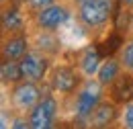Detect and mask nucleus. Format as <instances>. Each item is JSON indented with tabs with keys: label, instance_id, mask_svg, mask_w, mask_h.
<instances>
[{
	"label": "nucleus",
	"instance_id": "5",
	"mask_svg": "<svg viewBox=\"0 0 133 129\" xmlns=\"http://www.w3.org/2000/svg\"><path fill=\"white\" fill-rule=\"evenodd\" d=\"M80 16L88 27H98L109 18V12L100 6L98 0H84L80 6Z\"/></svg>",
	"mask_w": 133,
	"mask_h": 129
},
{
	"label": "nucleus",
	"instance_id": "15",
	"mask_svg": "<svg viewBox=\"0 0 133 129\" xmlns=\"http://www.w3.org/2000/svg\"><path fill=\"white\" fill-rule=\"evenodd\" d=\"M119 45H121V37H119V35H113L111 39H107V41H104V45L100 47V53H102V55H107V53L111 55Z\"/></svg>",
	"mask_w": 133,
	"mask_h": 129
},
{
	"label": "nucleus",
	"instance_id": "22",
	"mask_svg": "<svg viewBox=\"0 0 133 129\" xmlns=\"http://www.w3.org/2000/svg\"><path fill=\"white\" fill-rule=\"evenodd\" d=\"M82 2H84V0H82Z\"/></svg>",
	"mask_w": 133,
	"mask_h": 129
},
{
	"label": "nucleus",
	"instance_id": "20",
	"mask_svg": "<svg viewBox=\"0 0 133 129\" xmlns=\"http://www.w3.org/2000/svg\"><path fill=\"white\" fill-rule=\"evenodd\" d=\"M27 125H31V123H25V121H21V119H17L12 127H27Z\"/></svg>",
	"mask_w": 133,
	"mask_h": 129
},
{
	"label": "nucleus",
	"instance_id": "3",
	"mask_svg": "<svg viewBox=\"0 0 133 129\" xmlns=\"http://www.w3.org/2000/svg\"><path fill=\"white\" fill-rule=\"evenodd\" d=\"M18 62H21V70H23V78L37 82L45 76V70H47L45 57H41L37 53H25Z\"/></svg>",
	"mask_w": 133,
	"mask_h": 129
},
{
	"label": "nucleus",
	"instance_id": "4",
	"mask_svg": "<svg viewBox=\"0 0 133 129\" xmlns=\"http://www.w3.org/2000/svg\"><path fill=\"white\" fill-rule=\"evenodd\" d=\"M37 100H39V90L33 84V80L23 82V84H18L12 90V102L18 109H31V107L37 105Z\"/></svg>",
	"mask_w": 133,
	"mask_h": 129
},
{
	"label": "nucleus",
	"instance_id": "17",
	"mask_svg": "<svg viewBox=\"0 0 133 129\" xmlns=\"http://www.w3.org/2000/svg\"><path fill=\"white\" fill-rule=\"evenodd\" d=\"M100 6L109 12V15H113V12H117V0H98Z\"/></svg>",
	"mask_w": 133,
	"mask_h": 129
},
{
	"label": "nucleus",
	"instance_id": "7",
	"mask_svg": "<svg viewBox=\"0 0 133 129\" xmlns=\"http://www.w3.org/2000/svg\"><path fill=\"white\" fill-rule=\"evenodd\" d=\"M51 86L57 90V92H72L76 86H78V76L72 68H57L53 72V78H51Z\"/></svg>",
	"mask_w": 133,
	"mask_h": 129
},
{
	"label": "nucleus",
	"instance_id": "6",
	"mask_svg": "<svg viewBox=\"0 0 133 129\" xmlns=\"http://www.w3.org/2000/svg\"><path fill=\"white\" fill-rule=\"evenodd\" d=\"M66 18H68V10L64 6H45L43 10H39L37 23L43 29H57Z\"/></svg>",
	"mask_w": 133,
	"mask_h": 129
},
{
	"label": "nucleus",
	"instance_id": "18",
	"mask_svg": "<svg viewBox=\"0 0 133 129\" xmlns=\"http://www.w3.org/2000/svg\"><path fill=\"white\" fill-rule=\"evenodd\" d=\"M31 2V6H35V8H45V6H49L53 0H29Z\"/></svg>",
	"mask_w": 133,
	"mask_h": 129
},
{
	"label": "nucleus",
	"instance_id": "21",
	"mask_svg": "<svg viewBox=\"0 0 133 129\" xmlns=\"http://www.w3.org/2000/svg\"><path fill=\"white\" fill-rule=\"evenodd\" d=\"M123 2H125V4H133V0H123Z\"/></svg>",
	"mask_w": 133,
	"mask_h": 129
},
{
	"label": "nucleus",
	"instance_id": "14",
	"mask_svg": "<svg viewBox=\"0 0 133 129\" xmlns=\"http://www.w3.org/2000/svg\"><path fill=\"white\" fill-rule=\"evenodd\" d=\"M2 27L6 29V31H17L23 27V18H21V12H18L17 8H8L4 16H2Z\"/></svg>",
	"mask_w": 133,
	"mask_h": 129
},
{
	"label": "nucleus",
	"instance_id": "1",
	"mask_svg": "<svg viewBox=\"0 0 133 129\" xmlns=\"http://www.w3.org/2000/svg\"><path fill=\"white\" fill-rule=\"evenodd\" d=\"M53 117H55V100L47 96L35 105V109L31 111V121L29 123L35 129H47L53 123Z\"/></svg>",
	"mask_w": 133,
	"mask_h": 129
},
{
	"label": "nucleus",
	"instance_id": "16",
	"mask_svg": "<svg viewBox=\"0 0 133 129\" xmlns=\"http://www.w3.org/2000/svg\"><path fill=\"white\" fill-rule=\"evenodd\" d=\"M123 64L127 66L129 70H133V43H129L125 51H123Z\"/></svg>",
	"mask_w": 133,
	"mask_h": 129
},
{
	"label": "nucleus",
	"instance_id": "12",
	"mask_svg": "<svg viewBox=\"0 0 133 129\" xmlns=\"http://www.w3.org/2000/svg\"><path fill=\"white\" fill-rule=\"evenodd\" d=\"M0 72H2V80L4 82H17L18 78H23L21 62H17V60H4Z\"/></svg>",
	"mask_w": 133,
	"mask_h": 129
},
{
	"label": "nucleus",
	"instance_id": "19",
	"mask_svg": "<svg viewBox=\"0 0 133 129\" xmlns=\"http://www.w3.org/2000/svg\"><path fill=\"white\" fill-rule=\"evenodd\" d=\"M125 123H127L129 129H133V105L127 109V113H125Z\"/></svg>",
	"mask_w": 133,
	"mask_h": 129
},
{
	"label": "nucleus",
	"instance_id": "8",
	"mask_svg": "<svg viewBox=\"0 0 133 129\" xmlns=\"http://www.w3.org/2000/svg\"><path fill=\"white\" fill-rule=\"evenodd\" d=\"M113 96L117 102H129L133 98V76L131 74H125V76H119L113 84Z\"/></svg>",
	"mask_w": 133,
	"mask_h": 129
},
{
	"label": "nucleus",
	"instance_id": "9",
	"mask_svg": "<svg viewBox=\"0 0 133 129\" xmlns=\"http://www.w3.org/2000/svg\"><path fill=\"white\" fill-rule=\"evenodd\" d=\"M115 115H117V111H115L113 105H109V102L96 105V109L90 115V123H92L94 127H107V125L115 119Z\"/></svg>",
	"mask_w": 133,
	"mask_h": 129
},
{
	"label": "nucleus",
	"instance_id": "2",
	"mask_svg": "<svg viewBox=\"0 0 133 129\" xmlns=\"http://www.w3.org/2000/svg\"><path fill=\"white\" fill-rule=\"evenodd\" d=\"M100 100V86L94 82H88L84 86V90L78 94V102H76V113L80 117H88L92 115V111L96 109Z\"/></svg>",
	"mask_w": 133,
	"mask_h": 129
},
{
	"label": "nucleus",
	"instance_id": "10",
	"mask_svg": "<svg viewBox=\"0 0 133 129\" xmlns=\"http://www.w3.org/2000/svg\"><path fill=\"white\" fill-rule=\"evenodd\" d=\"M27 51V39L25 37H15L4 43V57L6 60H21Z\"/></svg>",
	"mask_w": 133,
	"mask_h": 129
},
{
	"label": "nucleus",
	"instance_id": "11",
	"mask_svg": "<svg viewBox=\"0 0 133 129\" xmlns=\"http://www.w3.org/2000/svg\"><path fill=\"white\" fill-rule=\"evenodd\" d=\"M100 57H102L100 49H96V47H88L86 49L84 55H82V70H84V74L92 76V74L98 70V66H100Z\"/></svg>",
	"mask_w": 133,
	"mask_h": 129
},
{
	"label": "nucleus",
	"instance_id": "13",
	"mask_svg": "<svg viewBox=\"0 0 133 129\" xmlns=\"http://www.w3.org/2000/svg\"><path fill=\"white\" fill-rule=\"evenodd\" d=\"M117 74H119V66L113 60H107L104 64L98 68V82L100 84H111L117 80Z\"/></svg>",
	"mask_w": 133,
	"mask_h": 129
}]
</instances>
